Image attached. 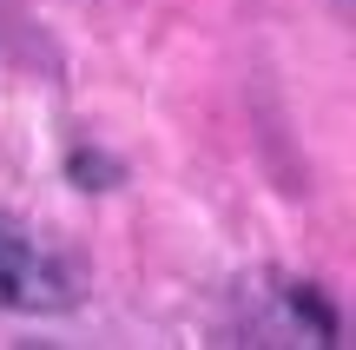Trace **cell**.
I'll return each mask as SVG.
<instances>
[{
    "label": "cell",
    "mask_w": 356,
    "mask_h": 350,
    "mask_svg": "<svg viewBox=\"0 0 356 350\" xmlns=\"http://www.w3.org/2000/svg\"><path fill=\"white\" fill-rule=\"evenodd\" d=\"M73 271H66L53 251H40L20 225L0 218V311H20V317H53V311H73Z\"/></svg>",
    "instance_id": "obj_1"
}]
</instances>
